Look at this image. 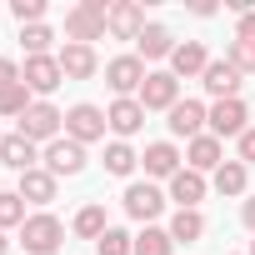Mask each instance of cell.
Listing matches in <instances>:
<instances>
[{
  "instance_id": "cell-23",
  "label": "cell",
  "mask_w": 255,
  "mask_h": 255,
  "mask_svg": "<svg viewBox=\"0 0 255 255\" xmlns=\"http://www.w3.org/2000/svg\"><path fill=\"white\" fill-rule=\"evenodd\" d=\"M210 185H215L220 195H230V200H235V195H245V190H250V165H240V160H225V165L210 175Z\"/></svg>"
},
{
  "instance_id": "cell-28",
  "label": "cell",
  "mask_w": 255,
  "mask_h": 255,
  "mask_svg": "<svg viewBox=\"0 0 255 255\" xmlns=\"http://www.w3.org/2000/svg\"><path fill=\"white\" fill-rule=\"evenodd\" d=\"M30 105H35V95L25 90V80H20V85H10V90H0V120H20Z\"/></svg>"
},
{
  "instance_id": "cell-3",
  "label": "cell",
  "mask_w": 255,
  "mask_h": 255,
  "mask_svg": "<svg viewBox=\"0 0 255 255\" xmlns=\"http://www.w3.org/2000/svg\"><path fill=\"white\" fill-rule=\"evenodd\" d=\"M20 245H25V255H55V250L65 245V225H60L50 210H35V215L20 225Z\"/></svg>"
},
{
  "instance_id": "cell-17",
  "label": "cell",
  "mask_w": 255,
  "mask_h": 255,
  "mask_svg": "<svg viewBox=\"0 0 255 255\" xmlns=\"http://www.w3.org/2000/svg\"><path fill=\"white\" fill-rule=\"evenodd\" d=\"M55 190H60V180H55V175H50L45 165L25 170V175H20V185H15V195H20L25 205H40V210H45V205L55 200Z\"/></svg>"
},
{
  "instance_id": "cell-39",
  "label": "cell",
  "mask_w": 255,
  "mask_h": 255,
  "mask_svg": "<svg viewBox=\"0 0 255 255\" xmlns=\"http://www.w3.org/2000/svg\"><path fill=\"white\" fill-rule=\"evenodd\" d=\"M0 255H10V240H5V230H0Z\"/></svg>"
},
{
  "instance_id": "cell-12",
  "label": "cell",
  "mask_w": 255,
  "mask_h": 255,
  "mask_svg": "<svg viewBox=\"0 0 255 255\" xmlns=\"http://www.w3.org/2000/svg\"><path fill=\"white\" fill-rule=\"evenodd\" d=\"M220 165H225V140H215L210 130L195 135V140H185V170H195V175H215Z\"/></svg>"
},
{
  "instance_id": "cell-21",
  "label": "cell",
  "mask_w": 255,
  "mask_h": 255,
  "mask_svg": "<svg viewBox=\"0 0 255 255\" xmlns=\"http://www.w3.org/2000/svg\"><path fill=\"white\" fill-rule=\"evenodd\" d=\"M175 45H180V40H175L165 25H145V30H140V40H135V55H140V60H170V55H175Z\"/></svg>"
},
{
  "instance_id": "cell-33",
  "label": "cell",
  "mask_w": 255,
  "mask_h": 255,
  "mask_svg": "<svg viewBox=\"0 0 255 255\" xmlns=\"http://www.w3.org/2000/svg\"><path fill=\"white\" fill-rule=\"evenodd\" d=\"M225 60H230L240 75H255V45H245V40H230V45H225Z\"/></svg>"
},
{
  "instance_id": "cell-16",
  "label": "cell",
  "mask_w": 255,
  "mask_h": 255,
  "mask_svg": "<svg viewBox=\"0 0 255 255\" xmlns=\"http://www.w3.org/2000/svg\"><path fill=\"white\" fill-rule=\"evenodd\" d=\"M105 120H110V135L115 140H130V135H140V125H145V105L130 95V100H115L110 110H105Z\"/></svg>"
},
{
  "instance_id": "cell-14",
  "label": "cell",
  "mask_w": 255,
  "mask_h": 255,
  "mask_svg": "<svg viewBox=\"0 0 255 255\" xmlns=\"http://www.w3.org/2000/svg\"><path fill=\"white\" fill-rule=\"evenodd\" d=\"M140 30H145V10L135 5V0H115L110 15H105V35H115V40H140Z\"/></svg>"
},
{
  "instance_id": "cell-8",
  "label": "cell",
  "mask_w": 255,
  "mask_h": 255,
  "mask_svg": "<svg viewBox=\"0 0 255 255\" xmlns=\"http://www.w3.org/2000/svg\"><path fill=\"white\" fill-rule=\"evenodd\" d=\"M135 100H140V105H145V115H150V110H165V115H170V110H175V105H180V80H175V75H170V70H150V75H145V85H140V95H135Z\"/></svg>"
},
{
  "instance_id": "cell-11",
  "label": "cell",
  "mask_w": 255,
  "mask_h": 255,
  "mask_svg": "<svg viewBox=\"0 0 255 255\" xmlns=\"http://www.w3.org/2000/svg\"><path fill=\"white\" fill-rule=\"evenodd\" d=\"M245 130H250V110H245V100H240V95H235V100H215V105H210V135H215V140H225V135H235V140H240Z\"/></svg>"
},
{
  "instance_id": "cell-27",
  "label": "cell",
  "mask_w": 255,
  "mask_h": 255,
  "mask_svg": "<svg viewBox=\"0 0 255 255\" xmlns=\"http://www.w3.org/2000/svg\"><path fill=\"white\" fill-rule=\"evenodd\" d=\"M135 255H175V240H170V230H160V225H145V230L135 235Z\"/></svg>"
},
{
  "instance_id": "cell-29",
  "label": "cell",
  "mask_w": 255,
  "mask_h": 255,
  "mask_svg": "<svg viewBox=\"0 0 255 255\" xmlns=\"http://www.w3.org/2000/svg\"><path fill=\"white\" fill-rule=\"evenodd\" d=\"M95 255H135V235L120 230V225H110V230L95 240Z\"/></svg>"
},
{
  "instance_id": "cell-36",
  "label": "cell",
  "mask_w": 255,
  "mask_h": 255,
  "mask_svg": "<svg viewBox=\"0 0 255 255\" xmlns=\"http://www.w3.org/2000/svg\"><path fill=\"white\" fill-rule=\"evenodd\" d=\"M235 40H245V45H255V10L235 20Z\"/></svg>"
},
{
  "instance_id": "cell-5",
  "label": "cell",
  "mask_w": 255,
  "mask_h": 255,
  "mask_svg": "<svg viewBox=\"0 0 255 255\" xmlns=\"http://www.w3.org/2000/svg\"><path fill=\"white\" fill-rule=\"evenodd\" d=\"M105 130H110V120H105V110H100V105L80 100V105H70V110H65V135H70V140L95 145V140H105Z\"/></svg>"
},
{
  "instance_id": "cell-6",
  "label": "cell",
  "mask_w": 255,
  "mask_h": 255,
  "mask_svg": "<svg viewBox=\"0 0 255 255\" xmlns=\"http://www.w3.org/2000/svg\"><path fill=\"white\" fill-rule=\"evenodd\" d=\"M165 190L160 185H150V180H130L125 185V195H120V205H125V215L130 220H145V225H155V215L165 210Z\"/></svg>"
},
{
  "instance_id": "cell-25",
  "label": "cell",
  "mask_w": 255,
  "mask_h": 255,
  "mask_svg": "<svg viewBox=\"0 0 255 255\" xmlns=\"http://www.w3.org/2000/svg\"><path fill=\"white\" fill-rule=\"evenodd\" d=\"M135 165H140V155L130 150V140H110V145H105V170H110V175L130 180V175H135Z\"/></svg>"
},
{
  "instance_id": "cell-30",
  "label": "cell",
  "mask_w": 255,
  "mask_h": 255,
  "mask_svg": "<svg viewBox=\"0 0 255 255\" xmlns=\"http://www.w3.org/2000/svg\"><path fill=\"white\" fill-rule=\"evenodd\" d=\"M30 215H25V200L15 190H0V230H20Z\"/></svg>"
},
{
  "instance_id": "cell-13",
  "label": "cell",
  "mask_w": 255,
  "mask_h": 255,
  "mask_svg": "<svg viewBox=\"0 0 255 255\" xmlns=\"http://www.w3.org/2000/svg\"><path fill=\"white\" fill-rule=\"evenodd\" d=\"M170 135H180V140H195V135H205L210 130V105H200V100H180L175 110H170Z\"/></svg>"
},
{
  "instance_id": "cell-7",
  "label": "cell",
  "mask_w": 255,
  "mask_h": 255,
  "mask_svg": "<svg viewBox=\"0 0 255 255\" xmlns=\"http://www.w3.org/2000/svg\"><path fill=\"white\" fill-rule=\"evenodd\" d=\"M20 80H25V90H30L35 100H50V95L60 90L65 70H60V60H55V55H30V60L20 65Z\"/></svg>"
},
{
  "instance_id": "cell-18",
  "label": "cell",
  "mask_w": 255,
  "mask_h": 255,
  "mask_svg": "<svg viewBox=\"0 0 255 255\" xmlns=\"http://www.w3.org/2000/svg\"><path fill=\"white\" fill-rule=\"evenodd\" d=\"M205 65H210V50L200 40H180L175 55H170V75L175 80H195V75H205Z\"/></svg>"
},
{
  "instance_id": "cell-37",
  "label": "cell",
  "mask_w": 255,
  "mask_h": 255,
  "mask_svg": "<svg viewBox=\"0 0 255 255\" xmlns=\"http://www.w3.org/2000/svg\"><path fill=\"white\" fill-rule=\"evenodd\" d=\"M240 225L255 235V195H245V200H240Z\"/></svg>"
},
{
  "instance_id": "cell-26",
  "label": "cell",
  "mask_w": 255,
  "mask_h": 255,
  "mask_svg": "<svg viewBox=\"0 0 255 255\" xmlns=\"http://www.w3.org/2000/svg\"><path fill=\"white\" fill-rule=\"evenodd\" d=\"M80 240H100L105 230H110V220H105V205H80L75 210V225H70Z\"/></svg>"
},
{
  "instance_id": "cell-19",
  "label": "cell",
  "mask_w": 255,
  "mask_h": 255,
  "mask_svg": "<svg viewBox=\"0 0 255 255\" xmlns=\"http://www.w3.org/2000/svg\"><path fill=\"white\" fill-rule=\"evenodd\" d=\"M240 80H245V75H240L230 60H210L205 75H200V85H205L215 100H235V95H240Z\"/></svg>"
},
{
  "instance_id": "cell-32",
  "label": "cell",
  "mask_w": 255,
  "mask_h": 255,
  "mask_svg": "<svg viewBox=\"0 0 255 255\" xmlns=\"http://www.w3.org/2000/svg\"><path fill=\"white\" fill-rule=\"evenodd\" d=\"M10 15L20 20V30L25 25H45V0H10Z\"/></svg>"
},
{
  "instance_id": "cell-15",
  "label": "cell",
  "mask_w": 255,
  "mask_h": 255,
  "mask_svg": "<svg viewBox=\"0 0 255 255\" xmlns=\"http://www.w3.org/2000/svg\"><path fill=\"white\" fill-rule=\"evenodd\" d=\"M0 165H10L15 175H25V170H35V165H40V145H35V140H25L20 130H10L5 140H0Z\"/></svg>"
},
{
  "instance_id": "cell-9",
  "label": "cell",
  "mask_w": 255,
  "mask_h": 255,
  "mask_svg": "<svg viewBox=\"0 0 255 255\" xmlns=\"http://www.w3.org/2000/svg\"><path fill=\"white\" fill-rule=\"evenodd\" d=\"M40 165L60 180V175H80L85 170V145L80 140H70V135H60V140H50L45 150H40Z\"/></svg>"
},
{
  "instance_id": "cell-4",
  "label": "cell",
  "mask_w": 255,
  "mask_h": 255,
  "mask_svg": "<svg viewBox=\"0 0 255 255\" xmlns=\"http://www.w3.org/2000/svg\"><path fill=\"white\" fill-rule=\"evenodd\" d=\"M145 60L140 55H115V60H105V85L115 90V100H130V95H140V85H145Z\"/></svg>"
},
{
  "instance_id": "cell-41",
  "label": "cell",
  "mask_w": 255,
  "mask_h": 255,
  "mask_svg": "<svg viewBox=\"0 0 255 255\" xmlns=\"http://www.w3.org/2000/svg\"><path fill=\"white\" fill-rule=\"evenodd\" d=\"M0 140H5V135H0Z\"/></svg>"
},
{
  "instance_id": "cell-24",
  "label": "cell",
  "mask_w": 255,
  "mask_h": 255,
  "mask_svg": "<svg viewBox=\"0 0 255 255\" xmlns=\"http://www.w3.org/2000/svg\"><path fill=\"white\" fill-rule=\"evenodd\" d=\"M165 230H170V240H175V245H195V240L205 235V215H200V210H175Z\"/></svg>"
},
{
  "instance_id": "cell-34",
  "label": "cell",
  "mask_w": 255,
  "mask_h": 255,
  "mask_svg": "<svg viewBox=\"0 0 255 255\" xmlns=\"http://www.w3.org/2000/svg\"><path fill=\"white\" fill-rule=\"evenodd\" d=\"M10 85H20V65L10 55H0V90H10Z\"/></svg>"
},
{
  "instance_id": "cell-31",
  "label": "cell",
  "mask_w": 255,
  "mask_h": 255,
  "mask_svg": "<svg viewBox=\"0 0 255 255\" xmlns=\"http://www.w3.org/2000/svg\"><path fill=\"white\" fill-rule=\"evenodd\" d=\"M20 40H25V60H30V55H50L55 30H50V25H25V30H20Z\"/></svg>"
},
{
  "instance_id": "cell-22",
  "label": "cell",
  "mask_w": 255,
  "mask_h": 255,
  "mask_svg": "<svg viewBox=\"0 0 255 255\" xmlns=\"http://www.w3.org/2000/svg\"><path fill=\"white\" fill-rule=\"evenodd\" d=\"M170 200H175L180 210H200V200H205V175L180 170V175L170 180Z\"/></svg>"
},
{
  "instance_id": "cell-1",
  "label": "cell",
  "mask_w": 255,
  "mask_h": 255,
  "mask_svg": "<svg viewBox=\"0 0 255 255\" xmlns=\"http://www.w3.org/2000/svg\"><path fill=\"white\" fill-rule=\"evenodd\" d=\"M105 15H110L105 0H80V5H70V10H65V40H70V45L105 40Z\"/></svg>"
},
{
  "instance_id": "cell-2",
  "label": "cell",
  "mask_w": 255,
  "mask_h": 255,
  "mask_svg": "<svg viewBox=\"0 0 255 255\" xmlns=\"http://www.w3.org/2000/svg\"><path fill=\"white\" fill-rule=\"evenodd\" d=\"M20 135H25V140H35V145L45 150L50 140H60V135H65V110H60V105H50V100H35V105L20 115Z\"/></svg>"
},
{
  "instance_id": "cell-10",
  "label": "cell",
  "mask_w": 255,
  "mask_h": 255,
  "mask_svg": "<svg viewBox=\"0 0 255 255\" xmlns=\"http://www.w3.org/2000/svg\"><path fill=\"white\" fill-rule=\"evenodd\" d=\"M140 165H145V175H150V180H175V175L185 170V155H180V145H175V140H150V145H145V155H140Z\"/></svg>"
},
{
  "instance_id": "cell-40",
  "label": "cell",
  "mask_w": 255,
  "mask_h": 255,
  "mask_svg": "<svg viewBox=\"0 0 255 255\" xmlns=\"http://www.w3.org/2000/svg\"><path fill=\"white\" fill-rule=\"evenodd\" d=\"M245 255H255V240H250V250H245Z\"/></svg>"
},
{
  "instance_id": "cell-35",
  "label": "cell",
  "mask_w": 255,
  "mask_h": 255,
  "mask_svg": "<svg viewBox=\"0 0 255 255\" xmlns=\"http://www.w3.org/2000/svg\"><path fill=\"white\" fill-rule=\"evenodd\" d=\"M235 145H240V155H235V160H240V165H255V125H250V130H245Z\"/></svg>"
},
{
  "instance_id": "cell-20",
  "label": "cell",
  "mask_w": 255,
  "mask_h": 255,
  "mask_svg": "<svg viewBox=\"0 0 255 255\" xmlns=\"http://www.w3.org/2000/svg\"><path fill=\"white\" fill-rule=\"evenodd\" d=\"M55 60H60L65 80H90V75L100 70V55H95V45H70V40H65V50H60Z\"/></svg>"
},
{
  "instance_id": "cell-38",
  "label": "cell",
  "mask_w": 255,
  "mask_h": 255,
  "mask_svg": "<svg viewBox=\"0 0 255 255\" xmlns=\"http://www.w3.org/2000/svg\"><path fill=\"white\" fill-rule=\"evenodd\" d=\"M190 10H195L200 20H210V15H215V0H195V5H190Z\"/></svg>"
}]
</instances>
